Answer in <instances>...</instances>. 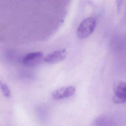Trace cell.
<instances>
[{
	"label": "cell",
	"instance_id": "2",
	"mask_svg": "<svg viewBox=\"0 0 126 126\" xmlns=\"http://www.w3.org/2000/svg\"><path fill=\"white\" fill-rule=\"evenodd\" d=\"M112 100L115 103L122 104L126 103V82L118 81L113 87Z\"/></svg>",
	"mask_w": 126,
	"mask_h": 126
},
{
	"label": "cell",
	"instance_id": "8",
	"mask_svg": "<svg viewBox=\"0 0 126 126\" xmlns=\"http://www.w3.org/2000/svg\"><path fill=\"white\" fill-rule=\"evenodd\" d=\"M124 0H116V3H117V9L118 12L120 11Z\"/></svg>",
	"mask_w": 126,
	"mask_h": 126
},
{
	"label": "cell",
	"instance_id": "3",
	"mask_svg": "<svg viewBox=\"0 0 126 126\" xmlns=\"http://www.w3.org/2000/svg\"><path fill=\"white\" fill-rule=\"evenodd\" d=\"M44 54L41 52H32L27 54L23 59V63L27 66H38L44 61Z\"/></svg>",
	"mask_w": 126,
	"mask_h": 126
},
{
	"label": "cell",
	"instance_id": "7",
	"mask_svg": "<svg viewBox=\"0 0 126 126\" xmlns=\"http://www.w3.org/2000/svg\"><path fill=\"white\" fill-rule=\"evenodd\" d=\"M0 87L4 95L7 97H9L10 95V92L8 86L5 83L0 81Z\"/></svg>",
	"mask_w": 126,
	"mask_h": 126
},
{
	"label": "cell",
	"instance_id": "5",
	"mask_svg": "<svg viewBox=\"0 0 126 126\" xmlns=\"http://www.w3.org/2000/svg\"><path fill=\"white\" fill-rule=\"evenodd\" d=\"M67 52L65 49L55 51L47 55L44 58L46 63L50 64L56 63L61 62L66 58Z\"/></svg>",
	"mask_w": 126,
	"mask_h": 126
},
{
	"label": "cell",
	"instance_id": "6",
	"mask_svg": "<svg viewBox=\"0 0 126 126\" xmlns=\"http://www.w3.org/2000/svg\"><path fill=\"white\" fill-rule=\"evenodd\" d=\"M93 126H116V124L113 119L109 116L101 115L94 120Z\"/></svg>",
	"mask_w": 126,
	"mask_h": 126
},
{
	"label": "cell",
	"instance_id": "1",
	"mask_svg": "<svg viewBox=\"0 0 126 126\" xmlns=\"http://www.w3.org/2000/svg\"><path fill=\"white\" fill-rule=\"evenodd\" d=\"M96 26V21L93 17L84 20L79 25L77 34L79 39L83 40L89 37L94 32Z\"/></svg>",
	"mask_w": 126,
	"mask_h": 126
},
{
	"label": "cell",
	"instance_id": "4",
	"mask_svg": "<svg viewBox=\"0 0 126 126\" xmlns=\"http://www.w3.org/2000/svg\"><path fill=\"white\" fill-rule=\"evenodd\" d=\"M75 92L76 89L74 87H64L54 91L52 96L55 100H61L72 96Z\"/></svg>",
	"mask_w": 126,
	"mask_h": 126
}]
</instances>
